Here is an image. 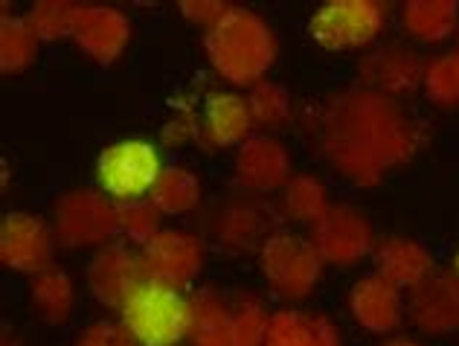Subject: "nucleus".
Returning a JSON list of instances; mask_svg holds the SVG:
<instances>
[{
  "mask_svg": "<svg viewBox=\"0 0 459 346\" xmlns=\"http://www.w3.org/2000/svg\"><path fill=\"white\" fill-rule=\"evenodd\" d=\"M308 134L317 154L355 186H378L384 175L416 158L428 128L398 99L369 88H346L311 111Z\"/></svg>",
  "mask_w": 459,
  "mask_h": 346,
  "instance_id": "f257e3e1",
  "label": "nucleus"
},
{
  "mask_svg": "<svg viewBox=\"0 0 459 346\" xmlns=\"http://www.w3.org/2000/svg\"><path fill=\"white\" fill-rule=\"evenodd\" d=\"M204 53L224 85L256 88L280 58V39L259 12L230 6L227 15L204 32Z\"/></svg>",
  "mask_w": 459,
  "mask_h": 346,
  "instance_id": "f03ea898",
  "label": "nucleus"
},
{
  "mask_svg": "<svg viewBox=\"0 0 459 346\" xmlns=\"http://www.w3.org/2000/svg\"><path fill=\"white\" fill-rule=\"evenodd\" d=\"M256 268L264 289L273 297H280L288 306H299L317 294L325 262L308 236H299L294 230H273L268 242L259 247Z\"/></svg>",
  "mask_w": 459,
  "mask_h": 346,
  "instance_id": "7ed1b4c3",
  "label": "nucleus"
},
{
  "mask_svg": "<svg viewBox=\"0 0 459 346\" xmlns=\"http://www.w3.org/2000/svg\"><path fill=\"white\" fill-rule=\"evenodd\" d=\"M50 224L58 247L65 250H100L117 242L119 204L102 189L79 186L56 198Z\"/></svg>",
  "mask_w": 459,
  "mask_h": 346,
  "instance_id": "20e7f679",
  "label": "nucleus"
},
{
  "mask_svg": "<svg viewBox=\"0 0 459 346\" xmlns=\"http://www.w3.org/2000/svg\"><path fill=\"white\" fill-rule=\"evenodd\" d=\"M390 23V6L381 0H325L308 21L311 41L325 53L372 50Z\"/></svg>",
  "mask_w": 459,
  "mask_h": 346,
  "instance_id": "39448f33",
  "label": "nucleus"
},
{
  "mask_svg": "<svg viewBox=\"0 0 459 346\" xmlns=\"http://www.w3.org/2000/svg\"><path fill=\"white\" fill-rule=\"evenodd\" d=\"M140 346H180L189 332V294L149 280L119 312Z\"/></svg>",
  "mask_w": 459,
  "mask_h": 346,
  "instance_id": "423d86ee",
  "label": "nucleus"
},
{
  "mask_svg": "<svg viewBox=\"0 0 459 346\" xmlns=\"http://www.w3.org/2000/svg\"><path fill=\"white\" fill-rule=\"evenodd\" d=\"M166 169L154 143L131 137L111 143L96 160V181L105 195H111L117 204L123 201L149 198L157 177Z\"/></svg>",
  "mask_w": 459,
  "mask_h": 346,
  "instance_id": "0eeeda50",
  "label": "nucleus"
},
{
  "mask_svg": "<svg viewBox=\"0 0 459 346\" xmlns=\"http://www.w3.org/2000/svg\"><path fill=\"white\" fill-rule=\"evenodd\" d=\"M210 238L227 256H247L259 254V247L268 242L276 228V210L264 198L236 193L221 198L212 207L210 219Z\"/></svg>",
  "mask_w": 459,
  "mask_h": 346,
  "instance_id": "6e6552de",
  "label": "nucleus"
},
{
  "mask_svg": "<svg viewBox=\"0 0 459 346\" xmlns=\"http://www.w3.org/2000/svg\"><path fill=\"white\" fill-rule=\"evenodd\" d=\"M84 282H88L91 297L102 308L123 312L131 297L149 282L140 247L128 242H111L93 250L88 268H84Z\"/></svg>",
  "mask_w": 459,
  "mask_h": 346,
  "instance_id": "1a4fd4ad",
  "label": "nucleus"
},
{
  "mask_svg": "<svg viewBox=\"0 0 459 346\" xmlns=\"http://www.w3.org/2000/svg\"><path fill=\"white\" fill-rule=\"evenodd\" d=\"M311 245L317 247L320 259L332 268H355L364 259H372L378 236L367 212L349 204H334L308 230Z\"/></svg>",
  "mask_w": 459,
  "mask_h": 346,
  "instance_id": "9d476101",
  "label": "nucleus"
},
{
  "mask_svg": "<svg viewBox=\"0 0 459 346\" xmlns=\"http://www.w3.org/2000/svg\"><path fill=\"white\" fill-rule=\"evenodd\" d=\"M294 177V158L276 134L256 131L233 154V184L238 193L268 198L282 193Z\"/></svg>",
  "mask_w": 459,
  "mask_h": 346,
  "instance_id": "9b49d317",
  "label": "nucleus"
},
{
  "mask_svg": "<svg viewBox=\"0 0 459 346\" xmlns=\"http://www.w3.org/2000/svg\"><path fill=\"white\" fill-rule=\"evenodd\" d=\"M53 224L27 210H12L0 219V262L6 271L35 277L56 265Z\"/></svg>",
  "mask_w": 459,
  "mask_h": 346,
  "instance_id": "f8f14e48",
  "label": "nucleus"
},
{
  "mask_svg": "<svg viewBox=\"0 0 459 346\" xmlns=\"http://www.w3.org/2000/svg\"><path fill=\"white\" fill-rule=\"evenodd\" d=\"M140 254L149 280L184 291L192 289L207 268V238L184 228H163Z\"/></svg>",
  "mask_w": 459,
  "mask_h": 346,
  "instance_id": "ddd939ff",
  "label": "nucleus"
},
{
  "mask_svg": "<svg viewBox=\"0 0 459 346\" xmlns=\"http://www.w3.org/2000/svg\"><path fill=\"white\" fill-rule=\"evenodd\" d=\"M425 67L428 62L421 58L413 47L402 41L376 44L367 56L360 58L358 74L360 88H369L376 93H384L390 99H407L425 85Z\"/></svg>",
  "mask_w": 459,
  "mask_h": 346,
  "instance_id": "4468645a",
  "label": "nucleus"
},
{
  "mask_svg": "<svg viewBox=\"0 0 459 346\" xmlns=\"http://www.w3.org/2000/svg\"><path fill=\"white\" fill-rule=\"evenodd\" d=\"M70 41L93 65L111 67L126 56L131 44V18L119 6L82 4Z\"/></svg>",
  "mask_w": 459,
  "mask_h": 346,
  "instance_id": "2eb2a0df",
  "label": "nucleus"
},
{
  "mask_svg": "<svg viewBox=\"0 0 459 346\" xmlns=\"http://www.w3.org/2000/svg\"><path fill=\"white\" fill-rule=\"evenodd\" d=\"M346 308L358 329L378 338L398 332L407 317L404 294L395 285L381 280L378 273H364L352 282V289L346 294Z\"/></svg>",
  "mask_w": 459,
  "mask_h": 346,
  "instance_id": "dca6fc26",
  "label": "nucleus"
},
{
  "mask_svg": "<svg viewBox=\"0 0 459 346\" xmlns=\"http://www.w3.org/2000/svg\"><path fill=\"white\" fill-rule=\"evenodd\" d=\"M407 317L419 332L445 338L459 332V277L454 271H433L430 277L410 291Z\"/></svg>",
  "mask_w": 459,
  "mask_h": 346,
  "instance_id": "f3484780",
  "label": "nucleus"
},
{
  "mask_svg": "<svg viewBox=\"0 0 459 346\" xmlns=\"http://www.w3.org/2000/svg\"><path fill=\"white\" fill-rule=\"evenodd\" d=\"M256 134L247 97L236 91H210L201 105V140L198 146L207 151L238 149L241 143Z\"/></svg>",
  "mask_w": 459,
  "mask_h": 346,
  "instance_id": "a211bd4d",
  "label": "nucleus"
},
{
  "mask_svg": "<svg viewBox=\"0 0 459 346\" xmlns=\"http://www.w3.org/2000/svg\"><path fill=\"white\" fill-rule=\"evenodd\" d=\"M372 268H376L372 273L395 285L398 291H413L437 271V262L419 238L384 236L372 250Z\"/></svg>",
  "mask_w": 459,
  "mask_h": 346,
  "instance_id": "6ab92c4d",
  "label": "nucleus"
},
{
  "mask_svg": "<svg viewBox=\"0 0 459 346\" xmlns=\"http://www.w3.org/2000/svg\"><path fill=\"white\" fill-rule=\"evenodd\" d=\"M189 346H236L233 335V297L212 285L189 291Z\"/></svg>",
  "mask_w": 459,
  "mask_h": 346,
  "instance_id": "aec40b11",
  "label": "nucleus"
},
{
  "mask_svg": "<svg viewBox=\"0 0 459 346\" xmlns=\"http://www.w3.org/2000/svg\"><path fill=\"white\" fill-rule=\"evenodd\" d=\"M264 346H343V335L329 315L288 306L273 312Z\"/></svg>",
  "mask_w": 459,
  "mask_h": 346,
  "instance_id": "412c9836",
  "label": "nucleus"
},
{
  "mask_svg": "<svg viewBox=\"0 0 459 346\" xmlns=\"http://www.w3.org/2000/svg\"><path fill=\"white\" fill-rule=\"evenodd\" d=\"M76 280L65 268H47L30 280V308L47 326H67L76 315Z\"/></svg>",
  "mask_w": 459,
  "mask_h": 346,
  "instance_id": "4be33fe9",
  "label": "nucleus"
},
{
  "mask_svg": "<svg viewBox=\"0 0 459 346\" xmlns=\"http://www.w3.org/2000/svg\"><path fill=\"white\" fill-rule=\"evenodd\" d=\"M402 30L419 44H442L459 30L456 0H407L402 6Z\"/></svg>",
  "mask_w": 459,
  "mask_h": 346,
  "instance_id": "5701e85b",
  "label": "nucleus"
},
{
  "mask_svg": "<svg viewBox=\"0 0 459 346\" xmlns=\"http://www.w3.org/2000/svg\"><path fill=\"white\" fill-rule=\"evenodd\" d=\"M334 204L329 201V186H325L317 175L311 172H297L288 186L280 193V204L276 212L288 224H303V228H314Z\"/></svg>",
  "mask_w": 459,
  "mask_h": 346,
  "instance_id": "b1692460",
  "label": "nucleus"
},
{
  "mask_svg": "<svg viewBox=\"0 0 459 346\" xmlns=\"http://www.w3.org/2000/svg\"><path fill=\"white\" fill-rule=\"evenodd\" d=\"M149 201L163 216H189L204 201V181L184 163H169L157 177Z\"/></svg>",
  "mask_w": 459,
  "mask_h": 346,
  "instance_id": "393cba45",
  "label": "nucleus"
},
{
  "mask_svg": "<svg viewBox=\"0 0 459 346\" xmlns=\"http://www.w3.org/2000/svg\"><path fill=\"white\" fill-rule=\"evenodd\" d=\"M39 47L41 41L32 32L30 21L4 9V21H0V70L6 76L27 74L39 62Z\"/></svg>",
  "mask_w": 459,
  "mask_h": 346,
  "instance_id": "a878e982",
  "label": "nucleus"
},
{
  "mask_svg": "<svg viewBox=\"0 0 459 346\" xmlns=\"http://www.w3.org/2000/svg\"><path fill=\"white\" fill-rule=\"evenodd\" d=\"M247 105L253 114V123L262 134H276L294 123V97L285 85L273 79H264L262 85L247 91Z\"/></svg>",
  "mask_w": 459,
  "mask_h": 346,
  "instance_id": "bb28decb",
  "label": "nucleus"
},
{
  "mask_svg": "<svg viewBox=\"0 0 459 346\" xmlns=\"http://www.w3.org/2000/svg\"><path fill=\"white\" fill-rule=\"evenodd\" d=\"M233 297V335L236 346H264L271 329V308L253 291H238Z\"/></svg>",
  "mask_w": 459,
  "mask_h": 346,
  "instance_id": "cd10ccee",
  "label": "nucleus"
},
{
  "mask_svg": "<svg viewBox=\"0 0 459 346\" xmlns=\"http://www.w3.org/2000/svg\"><path fill=\"white\" fill-rule=\"evenodd\" d=\"M425 97L445 111L459 108V50L430 58L425 67Z\"/></svg>",
  "mask_w": 459,
  "mask_h": 346,
  "instance_id": "c85d7f7f",
  "label": "nucleus"
},
{
  "mask_svg": "<svg viewBox=\"0 0 459 346\" xmlns=\"http://www.w3.org/2000/svg\"><path fill=\"white\" fill-rule=\"evenodd\" d=\"M79 9L82 4H74V0H39V4L30 6L23 18L30 21L39 41H62L70 39V32H74Z\"/></svg>",
  "mask_w": 459,
  "mask_h": 346,
  "instance_id": "c756f323",
  "label": "nucleus"
},
{
  "mask_svg": "<svg viewBox=\"0 0 459 346\" xmlns=\"http://www.w3.org/2000/svg\"><path fill=\"white\" fill-rule=\"evenodd\" d=\"M160 230H163V212L149 198L123 201L119 204V236H123V242L143 250Z\"/></svg>",
  "mask_w": 459,
  "mask_h": 346,
  "instance_id": "7c9ffc66",
  "label": "nucleus"
},
{
  "mask_svg": "<svg viewBox=\"0 0 459 346\" xmlns=\"http://www.w3.org/2000/svg\"><path fill=\"white\" fill-rule=\"evenodd\" d=\"M201 140V108L192 102H178L160 128V143L166 149H184Z\"/></svg>",
  "mask_w": 459,
  "mask_h": 346,
  "instance_id": "2f4dec72",
  "label": "nucleus"
},
{
  "mask_svg": "<svg viewBox=\"0 0 459 346\" xmlns=\"http://www.w3.org/2000/svg\"><path fill=\"white\" fill-rule=\"evenodd\" d=\"M70 346H140L119 320H93L76 332Z\"/></svg>",
  "mask_w": 459,
  "mask_h": 346,
  "instance_id": "473e14b6",
  "label": "nucleus"
},
{
  "mask_svg": "<svg viewBox=\"0 0 459 346\" xmlns=\"http://www.w3.org/2000/svg\"><path fill=\"white\" fill-rule=\"evenodd\" d=\"M230 6H233V4H224V0H180L178 12L184 15V21L192 23V27L207 32L227 15Z\"/></svg>",
  "mask_w": 459,
  "mask_h": 346,
  "instance_id": "72a5a7b5",
  "label": "nucleus"
},
{
  "mask_svg": "<svg viewBox=\"0 0 459 346\" xmlns=\"http://www.w3.org/2000/svg\"><path fill=\"white\" fill-rule=\"evenodd\" d=\"M381 346H421V343L413 341V338H390V341L381 343Z\"/></svg>",
  "mask_w": 459,
  "mask_h": 346,
  "instance_id": "f704fd0d",
  "label": "nucleus"
},
{
  "mask_svg": "<svg viewBox=\"0 0 459 346\" xmlns=\"http://www.w3.org/2000/svg\"><path fill=\"white\" fill-rule=\"evenodd\" d=\"M4 346H21V341H18V338H12V332L6 329V332H4Z\"/></svg>",
  "mask_w": 459,
  "mask_h": 346,
  "instance_id": "c9c22d12",
  "label": "nucleus"
},
{
  "mask_svg": "<svg viewBox=\"0 0 459 346\" xmlns=\"http://www.w3.org/2000/svg\"><path fill=\"white\" fill-rule=\"evenodd\" d=\"M454 273L459 277V250H456V256H454Z\"/></svg>",
  "mask_w": 459,
  "mask_h": 346,
  "instance_id": "e433bc0d",
  "label": "nucleus"
},
{
  "mask_svg": "<svg viewBox=\"0 0 459 346\" xmlns=\"http://www.w3.org/2000/svg\"><path fill=\"white\" fill-rule=\"evenodd\" d=\"M456 44H459V30H456ZM456 50H459V47H456Z\"/></svg>",
  "mask_w": 459,
  "mask_h": 346,
  "instance_id": "4c0bfd02",
  "label": "nucleus"
}]
</instances>
